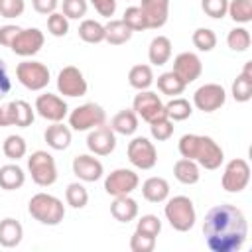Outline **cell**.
I'll return each instance as SVG.
<instances>
[{
    "label": "cell",
    "mask_w": 252,
    "mask_h": 252,
    "mask_svg": "<svg viewBox=\"0 0 252 252\" xmlns=\"http://www.w3.org/2000/svg\"><path fill=\"white\" fill-rule=\"evenodd\" d=\"M65 201L73 209H83L89 203V191L81 183H69L65 189Z\"/></svg>",
    "instance_id": "cell-38"
},
{
    "label": "cell",
    "mask_w": 252,
    "mask_h": 252,
    "mask_svg": "<svg viewBox=\"0 0 252 252\" xmlns=\"http://www.w3.org/2000/svg\"><path fill=\"white\" fill-rule=\"evenodd\" d=\"M222 189L228 193H240L246 189V185L250 183V165L246 159L242 158H234L226 163L224 171H222Z\"/></svg>",
    "instance_id": "cell-8"
},
{
    "label": "cell",
    "mask_w": 252,
    "mask_h": 252,
    "mask_svg": "<svg viewBox=\"0 0 252 252\" xmlns=\"http://www.w3.org/2000/svg\"><path fill=\"white\" fill-rule=\"evenodd\" d=\"M73 173H75L81 181L91 183V181H96V179L102 177L104 167H102V163H100L94 156H91V154H81V156H75V158H73Z\"/></svg>",
    "instance_id": "cell-19"
},
{
    "label": "cell",
    "mask_w": 252,
    "mask_h": 252,
    "mask_svg": "<svg viewBox=\"0 0 252 252\" xmlns=\"http://www.w3.org/2000/svg\"><path fill=\"white\" fill-rule=\"evenodd\" d=\"M232 98L236 102H248L252 98V61L244 63V69L232 83Z\"/></svg>",
    "instance_id": "cell-21"
},
{
    "label": "cell",
    "mask_w": 252,
    "mask_h": 252,
    "mask_svg": "<svg viewBox=\"0 0 252 252\" xmlns=\"http://www.w3.org/2000/svg\"><path fill=\"white\" fill-rule=\"evenodd\" d=\"M203 236L213 252H238L248 236V220L234 205H217L205 215Z\"/></svg>",
    "instance_id": "cell-1"
},
{
    "label": "cell",
    "mask_w": 252,
    "mask_h": 252,
    "mask_svg": "<svg viewBox=\"0 0 252 252\" xmlns=\"http://www.w3.org/2000/svg\"><path fill=\"white\" fill-rule=\"evenodd\" d=\"M110 215L118 222H130V220H134L138 217V203H136V199H132L130 195L114 197V201L110 205Z\"/></svg>",
    "instance_id": "cell-23"
},
{
    "label": "cell",
    "mask_w": 252,
    "mask_h": 252,
    "mask_svg": "<svg viewBox=\"0 0 252 252\" xmlns=\"http://www.w3.org/2000/svg\"><path fill=\"white\" fill-rule=\"evenodd\" d=\"M28 171L32 175V181L39 187H49L57 181V165L49 152H33L28 158Z\"/></svg>",
    "instance_id": "cell-5"
},
{
    "label": "cell",
    "mask_w": 252,
    "mask_h": 252,
    "mask_svg": "<svg viewBox=\"0 0 252 252\" xmlns=\"http://www.w3.org/2000/svg\"><path fill=\"white\" fill-rule=\"evenodd\" d=\"M104 122H106V112L96 102H85V104L77 106L75 110H71V114H69V126L77 132L93 130Z\"/></svg>",
    "instance_id": "cell-6"
},
{
    "label": "cell",
    "mask_w": 252,
    "mask_h": 252,
    "mask_svg": "<svg viewBox=\"0 0 252 252\" xmlns=\"http://www.w3.org/2000/svg\"><path fill=\"white\" fill-rule=\"evenodd\" d=\"M32 6L37 14H43V16H49L57 10L59 6V0H32Z\"/></svg>",
    "instance_id": "cell-50"
},
{
    "label": "cell",
    "mask_w": 252,
    "mask_h": 252,
    "mask_svg": "<svg viewBox=\"0 0 252 252\" xmlns=\"http://www.w3.org/2000/svg\"><path fill=\"white\" fill-rule=\"evenodd\" d=\"M12 91V81L8 77V69H6V63L4 59H0V100Z\"/></svg>",
    "instance_id": "cell-51"
},
{
    "label": "cell",
    "mask_w": 252,
    "mask_h": 252,
    "mask_svg": "<svg viewBox=\"0 0 252 252\" xmlns=\"http://www.w3.org/2000/svg\"><path fill=\"white\" fill-rule=\"evenodd\" d=\"M110 128L114 130V134H122V136H132L138 130V114L132 108H124L120 112H116L110 120Z\"/></svg>",
    "instance_id": "cell-26"
},
{
    "label": "cell",
    "mask_w": 252,
    "mask_h": 252,
    "mask_svg": "<svg viewBox=\"0 0 252 252\" xmlns=\"http://www.w3.org/2000/svg\"><path fill=\"white\" fill-rule=\"evenodd\" d=\"M165 108V116L171 120V122H181V120H187L191 114H193V106L187 98H181V96H173L167 104H163Z\"/></svg>",
    "instance_id": "cell-32"
},
{
    "label": "cell",
    "mask_w": 252,
    "mask_h": 252,
    "mask_svg": "<svg viewBox=\"0 0 252 252\" xmlns=\"http://www.w3.org/2000/svg\"><path fill=\"white\" fill-rule=\"evenodd\" d=\"M201 8L209 18H224L228 10V0H201Z\"/></svg>",
    "instance_id": "cell-45"
},
{
    "label": "cell",
    "mask_w": 252,
    "mask_h": 252,
    "mask_svg": "<svg viewBox=\"0 0 252 252\" xmlns=\"http://www.w3.org/2000/svg\"><path fill=\"white\" fill-rule=\"evenodd\" d=\"M136 230L148 236H158L161 232V220L156 215H142L136 224Z\"/></svg>",
    "instance_id": "cell-43"
},
{
    "label": "cell",
    "mask_w": 252,
    "mask_h": 252,
    "mask_svg": "<svg viewBox=\"0 0 252 252\" xmlns=\"http://www.w3.org/2000/svg\"><path fill=\"white\" fill-rule=\"evenodd\" d=\"M43 43H45V37L41 30L26 28V30H20V33L14 37L10 49L20 57H32L43 47Z\"/></svg>",
    "instance_id": "cell-14"
},
{
    "label": "cell",
    "mask_w": 252,
    "mask_h": 252,
    "mask_svg": "<svg viewBox=\"0 0 252 252\" xmlns=\"http://www.w3.org/2000/svg\"><path fill=\"white\" fill-rule=\"evenodd\" d=\"M150 134H152L154 140L165 142V140H169V138L173 136V122H171L167 116L158 118V120L150 122Z\"/></svg>",
    "instance_id": "cell-40"
},
{
    "label": "cell",
    "mask_w": 252,
    "mask_h": 252,
    "mask_svg": "<svg viewBox=\"0 0 252 252\" xmlns=\"http://www.w3.org/2000/svg\"><path fill=\"white\" fill-rule=\"evenodd\" d=\"M22 236H24V228L16 219L6 217L4 220H0V246L14 248L22 242Z\"/></svg>",
    "instance_id": "cell-25"
},
{
    "label": "cell",
    "mask_w": 252,
    "mask_h": 252,
    "mask_svg": "<svg viewBox=\"0 0 252 252\" xmlns=\"http://www.w3.org/2000/svg\"><path fill=\"white\" fill-rule=\"evenodd\" d=\"M87 148L94 154V156H108L114 152L116 148V134L110 126H96L89 132L87 136Z\"/></svg>",
    "instance_id": "cell-17"
},
{
    "label": "cell",
    "mask_w": 252,
    "mask_h": 252,
    "mask_svg": "<svg viewBox=\"0 0 252 252\" xmlns=\"http://www.w3.org/2000/svg\"><path fill=\"white\" fill-rule=\"evenodd\" d=\"M165 219L169 220L171 228H175L177 232H187L195 226L197 220V213L193 207V201L185 195H175L165 203Z\"/></svg>",
    "instance_id": "cell-4"
},
{
    "label": "cell",
    "mask_w": 252,
    "mask_h": 252,
    "mask_svg": "<svg viewBox=\"0 0 252 252\" xmlns=\"http://www.w3.org/2000/svg\"><path fill=\"white\" fill-rule=\"evenodd\" d=\"M154 248H156V236H148V234L134 230V234L130 236V250L132 252H152Z\"/></svg>",
    "instance_id": "cell-44"
},
{
    "label": "cell",
    "mask_w": 252,
    "mask_h": 252,
    "mask_svg": "<svg viewBox=\"0 0 252 252\" xmlns=\"http://www.w3.org/2000/svg\"><path fill=\"white\" fill-rule=\"evenodd\" d=\"M28 211L37 222L47 224V226L59 224L65 217V207L61 199L49 193H35L28 203Z\"/></svg>",
    "instance_id": "cell-3"
},
{
    "label": "cell",
    "mask_w": 252,
    "mask_h": 252,
    "mask_svg": "<svg viewBox=\"0 0 252 252\" xmlns=\"http://www.w3.org/2000/svg\"><path fill=\"white\" fill-rule=\"evenodd\" d=\"M132 30L124 24V20H110L108 24H104V41H108L110 45H122L126 41H130L132 37Z\"/></svg>",
    "instance_id": "cell-30"
},
{
    "label": "cell",
    "mask_w": 252,
    "mask_h": 252,
    "mask_svg": "<svg viewBox=\"0 0 252 252\" xmlns=\"http://www.w3.org/2000/svg\"><path fill=\"white\" fill-rule=\"evenodd\" d=\"M89 2L87 0H63V14L71 20H79L87 14Z\"/></svg>",
    "instance_id": "cell-46"
},
{
    "label": "cell",
    "mask_w": 252,
    "mask_h": 252,
    "mask_svg": "<svg viewBox=\"0 0 252 252\" xmlns=\"http://www.w3.org/2000/svg\"><path fill=\"white\" fill-rule=\"evenodd\" d=\"M250 41H252L250 32H248L246 28H242V26L232 28V30L228 32V35H226V43H228V47H230L232 51H236V53L246 51V49L250 47Z\"/></svg>",
    "instance_id": "cell-37"
},
{
    "label": "cell",
    "mask_w": 252,
    "mask_h": 252,
    "mask_svg": "<svg viewBox=\"0 0 252 252\" xmlns=\"http://www.w3.org/2000/svg\"><path fill=\"white\" fill-rule=\"evenodd\" d=\"M128 83L130 87H134L136 91H148L154 85V71L150 65H134L128 73Z\"/></svg>",
    "instance_id": "cell-31"
},
{
    "label": "cell",
    "mask_w": 252,
    "mask_h": 252,
    "mask_svg": "<svg viewBox=\"0 0 252 252\" xmlns=\"http://www.w3.org/2000/svg\"><path fill=\"white\" fill-rule=\"evenodd\" d=\"M122 20H124V24H126L132 32H144V30H148L146 18H144L140 6H130V8H126Z\"/></svg>",
    "instance_id": "cell-42"
},
{
    "label": "cell",
    "mask_w": 252,
    "mask_h": 252,
    "mask_svg": "<svg viewBox=\"0 0 252 252\" xmlns=\"http://www.w3.org/2000/svg\"><path fill=\"white\" fill-rule=\"evenodd\" d=\"M173 175L179 183L183 185H195L201 179V171H199V163L189 159V158H181L175 161L173 165Z\"/></svg>",
    "instance_id": "cell-27"
},
{
    "label": "cell",
    "mask_w": 252,
    "mask_h": 252,
    "mask_svg": "<svg viewBox=\"0 0 252 252\" xmlns=\"http://www.w3.org/2000/svg\"><path fill=\"white\" fill-rule=\"evenodd\" d=\"M18 81L28 91H43L49 85V69L41 61H22L16 67Z\"/></svg>",
    "instance_id": "cell-7"
},
{
    "label": "cell",
    "mask_w": 252,
    "mask_h": 252,
    "mask_svg": "<svg viewBox=\"0 0 252 252\" xmlns=\"http://www.w3.org/2000/svg\"><path fill=\"white\" fill-rule=\"evenodd\" d=\"M26 10V0H0L2 18H18Z\"/></svg>",
    "instance_id": "cell-47"
},
{
    "label": "cell",
    "mask_w": 252,
    "mask_h": 252,
    "mask_svg": "<svg viewBox=\"0 0 252 252\" xmlns=\"http://www.w3.org/2000/svg\"><path fill=\"white\" fill-rule=\"evenodd\" d=\"M171 57V39L167 35H156L148 47V59L152 65H165Z\"/></svg>",
    "instance_id": "cell-24"
},
{
    "label": "cell",
    "mask_w": 252,
    "mask_h": 252,
    "mask_svg": "<svg viewBox=\"0 0 252 252\" xmlns=\"http://www.w3.org/2000/svg\"><path fill=\"white\" fill-rule=\"evenodd\" d=\"M79 37L85 43H100L104 41V26L96 20L87 18L79 24Z\"/></svg>",
    "instance_id": "cell-33"
},
{
    "label": "cell",
    "mask_w": 252,
    "mask_h": 252,
    "mask_svg": "<svg viewBox=\"0 0 252 252\" xmlns=\"http://www.w3.org/2000/svg\"><path fill=\"white\" fill-rule=\"evenodd\" d=\"M43 138H45V142H47V146H49L51 150L63 152V150H67L69 144H71V128L65 126L63 122H53L51 126L45 128Z\"/></svg>",
    "instance_id": "cell-20"
},
{
    "label": "cell",
    "mask_w": 252,
    "mask_h": 252,
    "mask_svg": "<svg viewBox=\"0 0 252 252\" xmlns=\"http://www.w3.org/2000/svg\"><path fill=\"white\" fill-rule=\"evenodd\" d=\"M128 159L134 167L138 169H152L156 163H158V150L156 146L144 138V136H136L130 144H128Z\"/></svg>",
    "instance_id": "cell-9"
},
{
    "label": "cell",
    "mask_w": 252,
    "mask_h": 252,
    "mask_svg": "<svg viewBox=\"0 0 252 252\" xmlns=\"http://www.w3.org/2000/svg\"><path fill=\"white\" fill-rule=\"evenodd\" d=\"M87 79L83 75V71L75 65H67L59 71L57 75V91L63 96H83L87 94Z\"/></svg>",
    "instance_id": "cell-12"
},
{
    "label": "cell",
    "mask_w": 252,
    "mask_h": 252,
    "mask_svg": "<svg viewBox=\"0 0 252 252\" xmlns=\"http://www.w3.org/2000/svg\"><path fill=\"white\" fill-rule=\"evenodd\" d=\"M2 152H4V156H6L8 159L18 161V159H22V158L26 156V152H28V144H26V140H24L22 136L12 134V136H8V138L4 140V144H2Z\"/></svg>",
    "instance_id": "cell-36"
},
{
    "label": "cell",
    "mask_w": 252,
    "mask_h": 252,
    "mask_svg": "<svg viewBox=\"0 0 252 252\" xmlns=\"http://www.w3.org/2000/svg\"><path fill=\"white\" fill-rule=\"evenodd\" d=\"M20 30H22V28H18V26H14V24L2 26V28H0V45L10 47L12 41H14V37L20 33Z\"/></svg>",
    "instance_id": "cell-48"
},
{
    "label": "cell",
    "mask_w": 252,
    "mask_h": 252,
    "mask_svg": "<svg viewBox=\"0 0 252 252\" xmlns=\"http://www.w3.org/2000/svg\"><path fill=\"white\" fill-rule=\"evenodd\" d=\"M226 100V91L219 83H205L193 94V104L203 112L219 110Z\"/></svg>",
    "instance_id": "cell-13"
},
{
    "label": "cell",
    "mask_w": 252,
    "mask_h": 252,
    "mask_svg": "<svg viewBox=\"0 0 252 252\" xmlns=\"http://www.w3.org/2000/svg\"><path fill=\"white\" fill-rule=\"evenodd\" d=\"M26 183V173L18 163H6L0 167V187L6 191L20 189Z\"/></svg>",
    "instance_id": "cell-29"
},
{
    "label": "cell",
    "mask_w": 252,
    "mask_h": 252,
    "mask_svg": "<svg viewBox=\"0 0 252 252\" xmlns=\"http://www.w3.org/2000/svg\"><path fill=\"white\" fill-rule=\"evenodd\" d=\"M185 83L173 73V71H165L158 77V89L161 94H167V96H177L185 91Z\"/></svg>",
    "instance_id": "cell-34"
},
{
    "label": "cell",
    "mask_w": 252,
    "mask_h": 252,
    "mask_svg": "<svg viewBox=\"0 0 252 252\" xmlns=\"http://www.w3.org/2000/svg\"><path fill=\"white\" fill-rule=\"evenodd\" d=\"M191 41L199 51H213L217 45V33L211 28H197L191 35Z\"/></svg>",
    "instance_id": "cell-39"
},
{
    "label": "cell",
    "mask_w": 252,
    "mask_h": 252,
    "mask_svg": "<svg viewBox=\"0 0 252 252\" xmlns=\"http://www.w3.org/2000/svg\"><path fill=\"white\" fill-rule=\"evenodd\" d=\"M138 185H140L138 173L132 169H126V167H118V169L110 171L104 179V191L112 197L130 195L134 189H138Z\"/></svg>",
    "instance_id": "cell-11"
},
{
    "label": "cell",
    "mask_w": 252,
    "mask_h": 252,
    "mask_svg": "<svg viewBox=\"0 0 252 252\" xmlns=\"http://www.w3.org/2000/svg\"><path fill=\"white\" fill-rule=\"evenodd\" d=\"M185 85H189V83H193V81H197L199 77H201V73H203V63H201V59H199V55L197 53H193V51H183V53H179L175 59H173V69H171Z\"/></svg>",
    "instance_id": "cell-16"
},
{
    "label": "cell",
    "mask_w": 252,
    "mask_h": 252,
    "mask_svg": "<svg viewBox=\"0 0 252 252\" xmlns=\"http://www.w3.org/2000/svg\"><path fill=\"white\" fill-rule=\"evenodd\" d=\"M132 110L148 124L165 116L163 102L158 96V93H154V91H138V94L134 96V102H132Z\"/></svg>",
    "instance_id": "cell-10"
},
{
    "label": "cell",
    "mask_w": 252,
    "mask_h": 252,
    "mask_svg": "<svg viewBox=\"0 0 252 252\" xmlns=\"http://www.w3.org/2000/svg\"><path fill=\"white\" fill-rule=\"evenodd\" d=\"M35 110L41 118H45L49 122H61L67 116L69 106L61 96H57L53 93H43L35 98Z\"/></svg>",
    "instance_id": "cell-15"
},
{
    "label": "cell",
    "mask_w": 252,
    "mask_h": 252,
    "mask_svg": "<svg viewBox=\"0 0 252 252\" xmlns=\"http://www.w3.org/2000/svg\"><path fill=\"white\" fill-rule=\"evenodd\" d=\"M140 10L148 30H159L169 18V0H140Z\"/></svg>",
    "instance_id": "cell-18"
},
{
    "label": "cell",
    "mask_w": 252,
    "mask_h": 252,
    "mask_svg": "<svg viewBox=\"0 0 252 252\" xmlns=\"http://www.w3.org/2000/svg\"><path fill=\"white\" fill-rule=\"evenodd\" d=\"M177 150H179L181 158H189V159L197 161L199 167H205V169H219L220 163L224 161L222 148L211 136L185 134L179 138Z\"/></svg>",
    "instance_id": "cell-2"
},
{
    "label": "cell",
    "mask_w": 252,
    "mask_h": 252,
    "mask_svg": "<svg viewBox=\"0 0 252 252\" xmlns=\"http://www.w3.org/2000/svg\"><path fill=\"white\" fill-rule=\"evenodd\" d=\"M47 30L53 37H63L69 32V18L63 12H53L47 16Z\"/></svg>",
    "instance_id": "cell-41"
},
{
    "label": "cell",
    "mask_w": 252,
    "mask_h": 252,
    "mask_svg": "<svg viewBox=\"0 0 252 252\" xmlns=\"http://www.w3.org/2000/svg\"><path fill=\"white\" fill-rule=\"evenodd\" d=\"M93 6H94V10L100 14V16H104V18H110V16H114V12H116V0H89Z\"/></svg>",
    "instance_id": "cell-49"
},
{
    "label": "cell",
    "mask_w": 252,
    "mask_h": 252,
    "mask_svg": "<svg viewBox=\"0 0 252 252\" xmlns=\"http://www.w3.org/2000/svg\"><path fill=\"white\" fill-rule=\"evenodd\" d=\"M6 126H12L10 112H8V104L0 106V128H6Z\"/></svg>",
    "instance_id": "cell-52"
},
{
    "label": "cell",
    "mask_w": 252,
    "mask_h": 252,
    "mask_svg": "<svg viewBox=\"0 0 252 252\" xmlns=\"http://www.w3.org/2000/svg\"><path fill=\"white\" fill-rule=\"evenodd\" d=\"M8 112H10L12 126L28 128V126H32V122H33L32 104L26 102V100H12V102H8Z\"/></svg>",
    "instance_id": "cell-28"
},
{
    "label": "cell",
    "mask_w": 252,
    "mask_h": 252,
    "mask_svg": "<svg viewBox=\"0 0 252 252\" xmlns=\"http://www.w3.org/2000/svg\"><path fill=\"white\" fill-rule=\"evenodd\" d=\"M226 14L236 24H248L252 20V0H228Z\"/></svg>",
    "instance_id": "cell-35"
},
{
    "label": "cell",
    "mask_w": 252,
    "mask_h": 252,
    "mask_svg": "<svg viewBox=\"0 0 252 252\" xmlns=\"http://www.w3.org/2000/svg\"><path fill=\"white\" fill-rule=\"evenodd\" d=\"M142 195L150 203H163L169 197V183L163 177H148L142 183Z\"/></svg>",
    "instance_id": "cell-22"
}]
</instances>
